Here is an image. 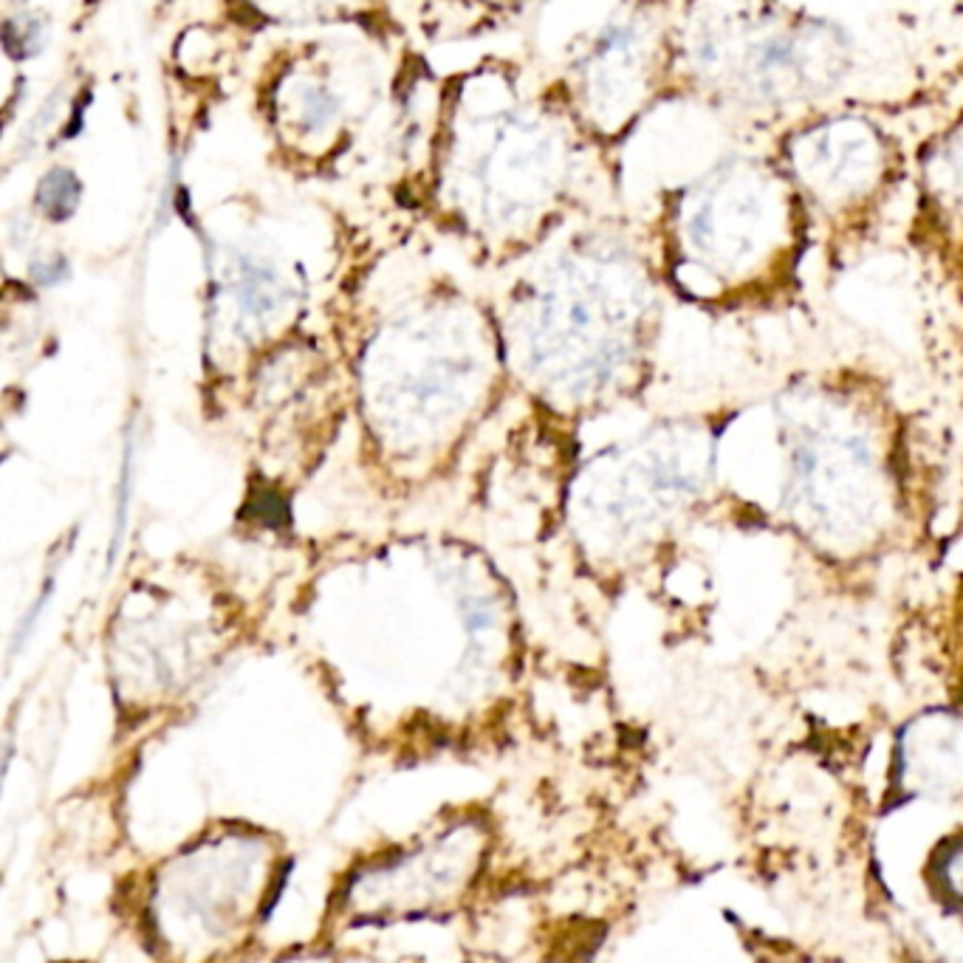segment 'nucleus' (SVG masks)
<instances>
[{"label":"nucleus","mask_w":963,"mask_h":963,"mask_svg":"<svg viewBox=\"0 0 963 963\" xmlns=\"http://www.w3.org/2000/svg\"><path fill=\"white\" fill-rule=\"evenodd\" d=\"M783 215V184L746 167L701 189L686 215V240L704 271L741 278L760 263L768 246L780 244L772 227H780Z\"/></svg>","instance_id":"1"},{"label":"nucleus","mask_w":963,"mask_h":963,"mask_svg":"<svg viewBox=\"0 0 963 963\" xmlns=\"http://www.w3.org/2000/svg\"><path fill=\"white\" fill-rule=\"evenodd\" d=\"M879 145L857 122H837L803 142L800 176L822 201L848 204L868 193L879 173Z\"/></svg>","instance_id":"2"},{"label":"nucleus","mask_w":963,"mask_h":963,"mask_svg":"<svg viewBox=\"0 0 963 963\" xmlns=\"http://www.w3.org/2000/svg\"><path fill=\"white\" fill-rule=\"evenodd\" d=\"M82 196V184L69 167H54L40 178L38 204L51 221H69Z\"/></svg>","instance_id":"3"},{"label":"nucleus","mask_w":963,"mask_h":963,"mask_svg":"<svg viewBox=\"0 0 963 963\" xmlns=\"http://www.w3.org/2000/svg\"><path fill=\"white\" fill-rule=\"evenodd\" d=\"M45 25L43 18L38 14H18V18H9L3 25V45H7V54L14 60H29L34 54H40L45 43Z\"/></svg>","instance_id":"4"},{"label":"nucleus","mask_w":963,"mask_h":963,"mask_svg":"<svg viewBox=\"0 0 963 963\" xmlns=\"http://www.w3.org/2000/svg\"><path fill=\"white\" fill-rule=\"evenodd\" d=\"M939 882L946 899H952L963 910V842H955L941 853Z\"/></svg>","instance_id":"5"},{"label":"nucleus","mask_w":963,"mask_h":963,"mask_svg":"<svg viewBox=\"0 0 963 963\" xmlns=\"http://www.w3.org/2000/svg\"><path fill=\"white\" fill-rule=\"evenodd\" d=\"M69 275V260L60 258V255H51L49 260H38L32 266V278L43 286H54Z\"/></svg>","instance_id":"6"},{"label":"nucleus","mask_w":963,"mask_h":963,"mask_svg":"<svg viewBox=\"0 0 963 963\" xmlns=\"http://www.w3.org/2000/svg\"><path fill=\"white\" fill-rule=\"evenodd\" d=\"M18 3H25V0H18Z\"/></svg>","instance_id":"7"}]
</instances>
